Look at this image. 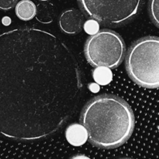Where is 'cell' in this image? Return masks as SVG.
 <instances>
[{
  "label": "cell",
  "instance_id": "obj_6",
  "mask_svg": "<svg viewBox=\"0 0 159 159\" xmlns=\"http://www.w3.org/2000/svg\"><path fill=\"white\" fill-rule=\"evenodd\" d=\"M61 31L67 34H75L80 32L83 25V16L76 9L64 11L58 20Z\"/></svg>",
  "mask_w": 159,
  "mask_h": 159
},
{
  "label": "cell",
  "instance_id": "obj_7",
  "mask_svg": "<svg viewBox=\"0 0 159 159\" xmlns=\"http://www.w3.org/2000/svg\"><path fill=\"white\" fill-rule=\"evenodd\" d=\"M65 138L69 144L73 146H82L88 140V133L82 124H73L67 127Z\"/></svg>",
  "mask_w": 159,
  "mask_h": 159
},
{
  "label": "cell",
  "instance_id": "obj_10",
  "mask_svg": "<svg viewBox=\"0 0 159 159\" xmlns=\"http://www.w3.org/2000/svg\"><path fill=\"white\" fill-rule=\"evenodd\" d=\"M93 78L96 83L100 85H107L113 79L110 68L107 67H97L93 71Z\"/></svg>",
  "mask_w": 159,
  "mask_h": 159
},
{
  "label": "cell",
  "instance_id": "obj_11",
  "mask_svg": "<svg viewBox=\"0 0 159 159\" xmlns=\"http://www.w3.org/2000/svg\"><path fill=\"white\" fill-rule=\"evenodd\" d=\"M149 14L152 22L156 26H159V0H150Z\"/></svg>",
  "mask_w": 159,
  "mask_h": 159
},
{
  "label": "cell",
  "instance_id": "obj_4",
  "mask_svg": "<svg viewBox=\"0 0 159 159\" xmlns=\"http://www.w3.org/2000/svg\"><path fill=\"white\" fill-rule=\"evenodd\" d=\"M84 51L87 61L93 66L114 68L124 60L126 47L119 34L103 30L89 37Z\"/></svg>",
  "mask_w": 159,
  "mask_h": 159
},
{
  "label": "cell",
  "instance_id": "obj_3",
  "mask_svg": "<svg viewBox=\"0 0 159 159\" xmlns=\"http://www.w3.org/2000/svg\"><path fill=\"white\" fill-rule=\"evenodd\" d=\"M159 40L146 37L137 40L126 57V68L129 76L139 85L148 89L158 88Z\"/></svg>",
  "mask_w": 159,
  "mask_h": 159
},
{
  "label": "cell",
  "instance_id": "obj_12",
  "mask_svg": "<svg viewBox=\"0 0 159 159\" xmlns=\"http://www.w3.org/2000/svg\"><path fill=\"white\" fill-rule=\"evenodd\" d=\"M84 30L89 35H94L99 32V25L98 22L95 20H90L84 23Z\"/></svg>",
  "mask_w": 159,
  "mask_h": 159
},
{
  "label": "cell",
  "instance_id": "obj_8",
  "mask_svg": "<svg viewBox=\"0 0 159 159\" xmlns=\"http://www.w3.org/2000/svg\"><path fill=\"white\" fill-rule=\"evenodd\" d=\"M15 12L20 20L28 21L35 17L37 6L30 0H21L16 5Z\"/></svg>",
  "mask_w": 159,
  "mask_h": 159
},
{
  "label": "cell",
  "instance_id": "obj_16",
  "mask_svg": "<svg viewBox=\"0 0 159 159\" xmlns=\"http://www.w3.org/2000/svg\"><path fill=\"white\" fill-rule=\"evenodd\" d=\"M89 88L91 89V90L93 92V93H96V92L99 90V87H98L96 84H92L91 87H89Z\"/></svg>",
  "mask_w": 159,
  "mask_h": 159
},
{
  "label": "cell",
  "instance_id": "obj_15",
  "mask_svg": "<svg viewBox=\"0 0 159 159\" xmlns=\"http://www.w3.org/2000/svg\"><path fill=\"white\" fill-rule=\"evenodd\" d=\"M71 159H90L89 157L85 156V155H75V156H73Z\"/></svg>",
  "mask_w": 159,
  "mask_h": 159
},
{
  "label": "cell",
  "instance_id": "obj_2",
  "mask_svg": "<svg viewBox=\"0 0 159 159\" xmlns=\"http://www.w3.org/2000/svg\"><path fill=\"white\" fill-rule=\"evenodd\" d=\"M81 123L88 138L100 148H116L124 144L134 128V116L125 100L113 95H101L84 107Z\"/></svg>",
  "mask_w": 159,
  "mask_h": 159
},
{
  "label": "cell",
  "instance_id": "obj_18",
  "mask_svg": "<svg viewBox=\"0 0 159 159\" xmlns=\"http://www.w3.org/2000/svg\"><path fill=\"white\" fill-rule=\"evenodd\" d=\"M120 159H132V158H120Z\"/></svg>",
  "mask_w": 159,
  "mask_h": 159
},
{
  "label": "cell",
  "instance_id": "obj_9",
  "mask_svg": "<svg viewBox=\"0 0 159 159\" xmlns=\"http://www.w3.org/2000/svg\"><path fill=\"white\" fill-rule=\"evenodd\" d=\"M54 8L50 3H42L37 6L35 17L40 23L43 24L51 23L54 20Z\"/></svg>",
  "mask_w": 159,
  "mask_h": 159
},
{
  "label": "cell",
  "instance_id": "obj_13",
  "mask_svg": "<svg viewBox=\"0 0 159 159\" xmlns=\"http://www.w3.org/2000/svg\"><path fill=\"white\" fill-rule=\"evenodd\" d=\"M17 2V0H0V9L9 10L13 8Z\"/></svg>",
  "mask_w": 159,
  "mask_h": 159
},
{
  "label": "cell",
  "instance_id": "obj_1",
  "mask_svg": "<svg viewBox=\"0 0 159 159\" xmlns=\"http://www.w3.org/2000/svg\"><path fill=\"white\" fill-rule=\"evenodd\" d=\"M82 90L75 57L57 36L33 27L0 34V134L51 136L75 113Z\"/></svg>",
  "mask_w": 159,
  "mask_h": 159
},
{
  "label": "cell",
  "instance_id": "obj_14",
  "mask_svg": "<svg viewBox=\"0 0 159 159\" xmlns=\"http://www.w3.org/2000/svg\"><path fill=\"white\" fill-rule=\"evenodd\" d=\"M2 23L5 26H9L11 23V19L9 16H5L3 17L2 20Z\"/></svg>",
  "mask_w": 159,
  "mask_h": 159
},
{
  "label": "cell",
  "instance_id": "obj_5",
  "mask_svg": "<svg viewBox=\"0 0 159 159\" xmlns=\"http://www.w3.org/2000/svg\"><path fill=\"white\" fill-rule=\"evenodd\" d=\"M87 16L110 26H120L131 20L141 9L143 0H79Z\"/></svg>",
  "mask_w": 159,
  "mask_h": 159
},
{
  "label": "cell",
  "instance_id": "obj_17",
  "mask_svg": "<svg viewBox=\"0 0 159 159\" xmlns=\"http://www.w3.org/2000/svg\"><path fill=\"white\" fill-rule=\"evenodd\" d=\"M40 1H41V2H48V1H49V0H40Z\"/></svg>",
  "mask_w": 159,
  "mask_h": 159
}]
</instances>
